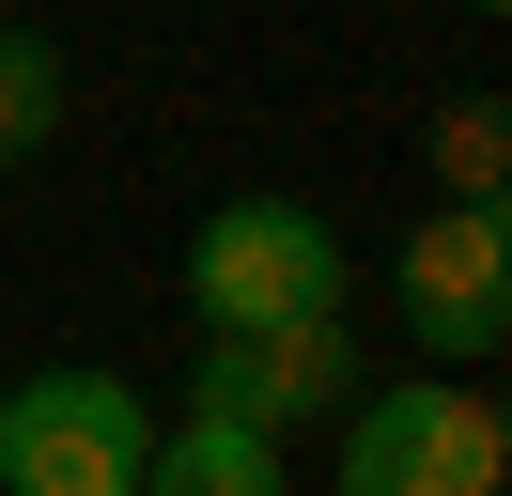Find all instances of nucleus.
<instances>
[{
    "instance_id": "20e7f679",
    "label": "nucleus",
    "mask_w": 512,
    "mask_h": 496,
    "mask_svg": "<svg viewBox=\"0 0 512 496\" xmlns=\"http://www.w3.org/2000/svg\"><path fill=\"white\" fill-rule=\"evenodd\" d=\"M388 326H404V357L481 372V357L512 341V217H497V202L404 217V248H388Z\"/></svg>"
},
{
    "instance_id": "f257e3e1",
    "label": "nucleus",
    "mask_w": 512,
    "mask_h": 496,
    "mask_svg": "<svg viewBox=\"0 0 512 496\" xmlns=\"http://www.w3.org/2000/svg\"><path fill=\"white\" fill-rule=\"evenodd\" d=\"M497 481H512L497 388H466V372H435V357H419L404 388H373V372H357L326 496H497Z\"/></svg>"
},
{
    "instance_id": "423d86ee",
    "label": "nucleus",
    "mask_w": 512,
    "mask_h": 496,
    "mask_svg": "<svg viewBox=\"0 0 512 496\" xmlns=\"http://www.w3.org/2000/svg\"><path fill=\"white\" fill-rule=\"evenodd\" d=\"M140 496H295V465H280V434H249V419H156V450H140Z\"/></svg>"
},
{
    "instance_id": "1a4fd4ad",
    "label": "nucleus",
    "mask_w": 512,
    "mask_h": 496,
    "mask_svg": "<svg viewBox=\"0 0 512 496\" xmlns=\"http://www.w3.org/2000/svg\"><path fill=\"white\" fill-rule=\"evenodd\" d=\"M450 16H497V0H450Z\"/></svg>"
},
{
    "instance_id": "f03ea898",
    "label": "nucleus",
    "mask_w": 512,
    "mask_h": 496,
    "mask_svg": "<svg viewBox=\"0 0 512 496\" xmlns=\"http://www.w3.org/2000/svg\"><path fill=\"white\" fill-rule=\"evenodd\" d=\"M140 450H156V403L109 357H47L0 388V496H140Z\"/></svg>"
},
{
    "instance_id": "0eeeda50",
    "label": "nucleus",
    "mask_w": 512,
    "mask_h": 496,
    "mask_svg": "<svg viewBox=\"0 0 512 496\" xmlns=\"http://www.w3.org/2000/svg\"><path fill=\"white\" fill-rule=\"evenodd\" d=\"M63 140V47L32 31V0L0 16V171H32V155Z\"/></svg>"
},
{
    "instance_id": "39448f33",
    "label": "nucleus",
    "mask_w": 512,
    "mask_h": 496,
    "mask_svg": "<svg viewBox=\"0 0 512 496\" xmlns=\"http://www.w3.org/2000/svg\"><path fill=\"white\" fill-rule=\"evenodd\" d=\"M187 403H202V419H249V434L342 419V403H357V326H342V310H295V326H202Z\"/></svg>"
},
{
    "instance_id": "9d476101",
    "label": "nucleus",
    "mask_w": 512,
    "mask_h": 496,
    "mask_svg": "<svg viewBox=\"0 0 512 496\" xmlns=\"http://www.w3.org/2000/svg\"><path fill=\"white\" fill-rule=\"evenodd\" d=\"M0 16H16V0H0Z\"/></svg>"
},
{
    "instance_id": "6e6552de",
    "label": "nucleus",
    "mask_w": 512,
    "mask_h": 496,
    "mask_svg": "<svg viewBox=\"0 0 512 496\" xmlns=\"http://www.w3.org/2000/svg\"><path fill=\"white\" fill-rule=\"evenodd\" d=\"M419 155H435V186H450V202H497V186H512V109H497V93H450Z\"/></svg>"
},
{
    "instance_id": "7ed1b4c3",
    "label": "nucleus",
    "mask_w": 512,
    "mask_h": 496,
    "mask_svg": "<svg viewBox=\"0 0 512 496\" xmlns=\"http://www.w3.org/2000/svg\"><path fill=\"white\" fill-rule=\"evenodd\" d=\"M187 310L202 326H295V310H342L357 295V264H342V233H326L295 186H233L218 217L187 233Z\"/></svg>"
}]
</instances>
